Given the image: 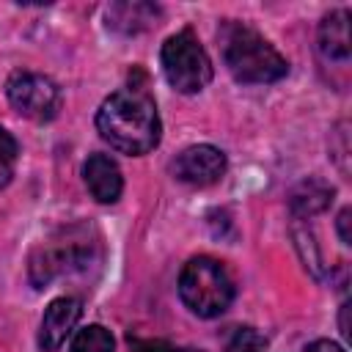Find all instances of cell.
Wrapping results in <instances>:
<instances>
[{
	"label": "cell",
	"instance_id": "cell-1",
	"mask_svg": "<svg viewBox=\"0 0 352 352\" xmlns=\"http://www.w3.org/2000/svg\"><path fill=\"white\" fill-rule=\"evenodd\" d=\"M96 129L116 151L129 154V157L148 154L160 143V135H162L157 104L138 85L121 88L99 104Z\"/></svg>",
	"mask_w": 352,
	"mask_h": 352
},
{
	"label": "cell",
	"instance_id": "cell-2",
	"mask_svg": "<svg viewBox=\"0 0 352 352\" xmlns=\"http://www.w3.org/2000/svg\"><path fill=\"white\" fill-rule=\"evenodd\" d=\"M223 63L231 72L234 80L245 85H261V82H275L286 77L289 63L286 58L250 25L226 19L217 30Z\"/></svg>",
	"mask_w": 352,
	"mask_h": 352
},
{
	"label": "cell",
	"instance_id": "cell-3",
	"mask_svg": "<svg viewBox=\"0 0 352 352\" xmlns=\"http://www.w3.org/2000/svg\"><path fill=\"white\" fill-rule=\"evenodd\" d=\"M99 261H102L99 234L91 231L88 226H72V228L58 231L47 242H41L30 253L28 275L36 289H44L55 278L88 272Z\"/></svg>",
	"mask_w": 352,
	"mask_h": 352
},
{
	"label": "cell",
	"instance_id": "cell-4",
	"mask_svg": "<svg viewBox=\"0 0 352 352\" xmlns=\"http://www.w3.org/2000/svg\"><path fill=\"white\" fill-rule=\"evenodd\" d=\"M182 302L201 319L220 316L234 300V280L228 270L209 256H195L182 267L179 275Z\"/></svg>",
	"mask_w": 352,
	"mask_h": 352
},
{
	"label": "cell",
	"instance_id": "cell-5",
	"mask_svg": "<svg viewBox=\"0 0 352 352\" xmlns=\"http://www.w3.org/2000/svg\"><path fill=\"white\" fill-rule=\"evenodd\" d=\"M160 60H162L165 80L179 94H198L212 80V60L190 28L173 33L162 44Z\"/></svg>",
	"mask_w": 352,
	"mask_h": 352
},
{
	"label": "cell",
	"instance_id": "cell-6",
	"mask_svg": "<svg viewBox=\"0 0 352 352\" xmlns=\"http://www.w3.org/2000/svg\"><path fill=\"white\" fill-rule=\"evenodd\" d=\"M11 107L30 121H50L60 110V88L36 72H14L6 82Z\"/></svg>",
	"mask_w": 352,
	"mask_h": 352
},
{
	"label": "cell",
	"instance_id": "cell-7",
	"mask_svg": "<svg viewBox=\"0 0 352 352\" xmlns=\"http://www.w3.org/2000/svg\"><path fill=\"white\" fill-rule=\"evenodd\" d=\"M226 154L217 148V146H209V143H198V146H190L184 148L170 170L179 182L184 184H192V187H206V184H214L223 173H226Z\"/></svg>",
	"mask_w": 352,
	"mask_h": 352
},
{
	"label": "cell",
	"instance_id": "cell-8",
	"mask_svg": "<svg viewBox=\"0 0 352 352\" xmlns=\"http://www.w3.org/2000/svg\"><path fill=\"white\" fill-rule=\"evenodd\" d=\"M82 314V302L77 297H58L47 305L44 316H41V327H38V346L44 352H55L66 344V338L72 336V330L77 327Z\"/></svg>",
	"mask_w": 352,
	"mask_h": 352
},
{
	"label": "cell",
	"instance_id": "cell-9",
	"mask_svg": "<svg viewBox=\"0 0 352 352\" xmlns=\"http://www.w3.org/2000/svg\"><path fill=\"white\" fill-rule=\"evenodd\" d=\"M82 179L88 192L99 201V204H116L121 198L124 190V179H121V168L113 157L107 154H91L82 165Z\"/></svg>",
	"mask_w": 352,
	"mask_h": 352
},
{
	"label": "cell",
	"instance_id": "cell-10",
	"mask_svg": "<svg viewBox=\"0 0 352 352\" xmlns=\"http://www.w3.org/2000/svg\"><path fill=\"white\" fill-rule=\"evenodd\" d=\"M319 52L327 60H349V14L341 11H330L322 22H319Z\"/></svg>",
	"mask_w": 352,
	"mask_h": 352
},
{
	"label": "cell",
	"instance_id": "cell-11",
	"mask_svg": "<svg viewBox=\"0 0 352 352\" xmlns=\"http://www.w3.org/2000/svg\"><path fill=\"white\" fill-rule=\"evenodd\" d=\"M160 8L151 3H140V0H126V3H113L107 8V25L118 33H140L146 28H151V22H157Z\"/></svg>",
	"mask_w": 352,
	"mask_h": 352
},
{
	"label": "cell",
	"instance_id": "cell-12",
	"mask_svg": "<svg viewBox=\"0 0 352 352\" xmlns=\"http://www.w3.org/2000/svg\"><path fill=\"white\" fill-rule=\"evenodd\" d=\"M330 201H333V187L316 176H308L305 182H300L289 195V206L297 217L319 214L330 206Z\"/></svg>",
	"mask_w": 352,
	"mask_h": 352
},
{
	"label": "cell",
	"instance_id": "cell-13",
	"mask_svg": "<svg viewBox=\"0 0 352 352\" xmlns=\"http://www.w3.org/2000/svg\"><path fill=\"white\" fill-rule=\"evenodd\" d=\"M72 352H116V341L107 327L102 324H88L74 333L72 338Z\"/></svg>",
	"mask_w": 352,
	"mask_h": 352
},
{
	"label": "cell",
	"instance_id": "cell-14",
	"mask_svg": "<svg viewBox=\"0 0 352 352\" xmlns=\"http://www.w3.org/2000/svg\"><path fill=\"white\" fill-rule=\"evenodd\" d=\"M267 338L253 327H236L226 344V352H264Z\"/></svg>",
	"mask_w": 352,
	"mask_h": 352
},
{
	"label": "cell",
	"instance_id": "cell-15",
	"mask_svg": "<svg viewBox=\"0 0 352 352\" xmlns=\"http://www.w3.org/2000/svg\"><path fill=\"white\" fill-rule=\"evenodd\" d=\"M16 154H19V148H16L14 135L0 126V187L11 179V165H14Z\"/></svg>",
	"mask_w": 352,
	"mask_h": 352
},
{
	"label": "cell",
	"instance_id": "cell-16",
	"mask_svg": "<svg viewBox=\"0 0 352 352\" xmlns=\"http://www.w3.org/2000/svg\"><path fill=\"white\" fill-rule=\"evenodd\" d=\"M129 346H132V352H187L162 338H138V336H129Z\"/></svg>",
	"mask_w": 352,
	"mask_h": 352
},
{
	"label": "cell",
	"instance_id": "cell-17",
	"mask_svg": "<svg viewBox=\"0 0 352 352\" xmlns=\"http://www.w3.org/2000/svg\"><path fill=\"white\" fill-rule=\"evenodd\" d=\"M349 217H352V209H341V212H338V220H336V226H338V236H341V242H344V245H352Z\"/></svg>",
	"mask_w": 352,
	"mask_h": 352
},
{
	"label": "cell",
	"instance_id": "cell-18",
	"mask_svg": "<svg viewBox=\"0 0 352 352\" xmlns=\"http://www.w3.org/2000/svg\"><path fill=\"white\" fill-rule=\"evenodd\" d=\"M305 352H346L344 346H338L336 341H327V338H316L305 346Z\"/></svg>",
	"mask_w": 352,
	"mask_h": 352
},
{
	"label": "cell",
	"instance_id": "cell-19",
	"mask_svg": "<svg viewBox=\"0 0 352 352\" xmlns=\"http://www.w3.org/2000/svg\"><path fill=\"white\" fill-rule=\"evenodd\" d=\"M341 336L349 341V302L341 305Z\"/></svg>",
	"mask_w": 352,
	"mask_h": 352
}]
</instances>
